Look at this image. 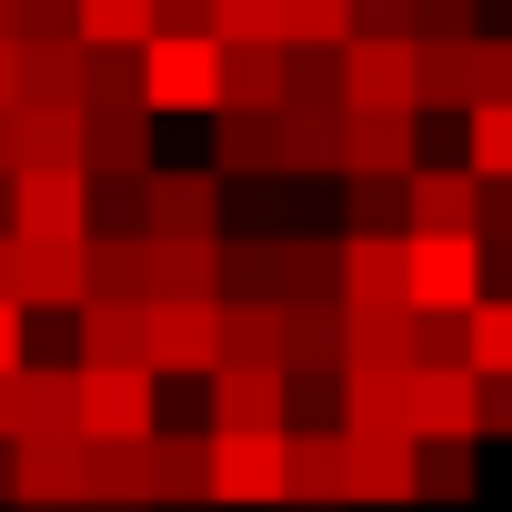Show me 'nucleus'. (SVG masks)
Returning a JSON list of instances; mask_svg holds the SVG:
<instances>
[{"label": "nucleus", "instance_id": "obj_1", "mask_svg": "<svg viewBox=\"0 0 512 512\" xmlns=\"http://www.w3.org/2000/svg\"><path fill=\"white\" fill-rule=\"evenodd\" d=\"M11 241L81 251L91 241V171H11Z\"/></svg>", "mask_w": 512, "mask_h": 512}, {"label": "nucleus", "instance_id": "obj_2", "mask_svg": "<svg viewBox=\"0 0 512 512\" xmlns=\"http://www.w3.org/2000/svg\"><path fill=\"white\" fill-rule=\"evenodd\" d=\"M141 372L151 382H211L221 372V302H151L141 312Z\"/></svg>", "mask_w": 512, "mask_h": 512}, {"label": "nucleus", "instance_id": "obj_3", "mask_svg": "<svg viewBox=\"0 0 512 512\" xmlns=\"http://www.w3.org/2000/svg\"><path fill=\"white\" fill-rule=\"evenodd\" d=\"M91 462H101V442H81V432L11 442V512H91Z\"/></svg>", "mask_w": 512, "mask_h": 512}, {"label": "nucleus", "instance_id": "obj_4", "mask_svg": "<svg viewBox=\"0 0 512 512\" xmlns=\"http://www.w3.org/2000/svg\"><path fill=\"white\" fill-rule=\"evenodd\" d=\"M402 302L422 322H462L482 302V241H402Z\"/></svg>", "mask_w": 512, "mask_h": 512}, {"label": "nucleus", "instance_id": "obj_5", "mask_svg": "<svg viewBox=\"0 0 512 512\" xmlns=\"http://www.w3.org/2000/svg\"><path fill=\"white\" fill-rule=\"evenodd\" d=\"M282 512H352V452L322 422L282 432Z\"/></svg>", "mask_w": 512, "mask_h": 512}, {"label": "nucleus", "instance_id": "obj_6", "mask_svg": "<svg viewBox=\"0 0 512 512\" xmlns=\"http://www.w3.org/2000/svg\"><path fill=\"white\" fill-rule=\"evenodd\" d=\"M141 111H221V41H151L141 51Z\"/></svg>", "mask_w": 512, "mask_h": 512}, {"label": "nucleus", "instance_id": "obj_7", "mask_svg": "<svg viewBox=\"0 0 512 512\" xmlns=\"http://www.w3.org/2000/svg\"><path fill=\"white\" fill-rule=\"evenodd\" d=\"M422 121L412 111H342V181H412Z\"/></svg>", "mask_w": 512, "mask_h": 512}, {"label": "nucleus", "instance_id": "obj_8", "mask_svg": "<svg viewBox=\"0 0 512 512\" xmlns=\"http://www.w3.org/2000/svg\"><path fill=\"white\" fill-rule=\"evenodd\" d=\"M221 231V171H151L141 181V241H211Z\"/></svg>", "mask_w": 512, "mask_h": 512}, {"label": "nucleus", "instance_id": "obj_9", "mask_svg": "<svg viewBox=\"0 0 512 512\" xmlns=\"http://www.w3.org/2000/svg\"><path fill=\"white\" fill-rule=\"evenodd\" d=\"M161 382L151 372H81V442H151Z\"/></svg>", "mask_w": 512, "mask_h": 512}, {"label": "nucleus", "instance_id": "obj_10", "mask_svg": "<svg viewBox=\"0 0 512 512\" xmlns=\"http://www.w3.org/2000/svg\"><path fill=\"white\" fill-rule=\"evenodd\" d=\"M211 502L282 512V432H211Z\"/></svg>", "mask_w": 512, "mask_h": 512}, {"label": "nucleus", "instance_id": "obj_11", "mask_svg": "<svg viewBox=\"0 0 512 512\" xmlns=\"http://www.w3.org/2000/svg\"><path fill=\"white\" fill-rule=\"evenodd\" d=\"M472 201H482L472 171L422 161V171L402 181V241H472Z\"/></svg>", "mask_w": 512, "mask_h": 512}, {"label": "nucleus", "instance_id": "obj_12", "mask_svg": "<svg viewBox=\"0 0 512 512\" xmlns=\"http://www.w3.org/2000/svg\"><path fill=\"white\" fill-rule=\"evenodd\" d=\"M402 432L412 442H482L472 432V372L462 362H422L402 382Z\"/></svg>", "mask_w": 512, "mask_h": 512}, {"label": "nucleus", "instance_id": "obj_13", "mask_svg": "<svg viewBox=\"0 0 512 512\" xmlns=\"http://www.w3.org/2000/svg\"><path fill=\"white\" fill-rule=\"evenodd\" d=\"M141 472H151V512H211V432H151L141 442Z\"/></svg>", "mask_w": 512, "mask_h": 512}, {"label": "nucleus", "instance_id": "obj_14", "mask_svg": "<svg viewBox=\"0 0 512 512\" xmlns=\"http://www.w3.org/2000/svg\"><path fill=\"white\" fill-rule=\"evenodd\" d=\"M342 111H412V41H342Z\"/></svg>", "mask_w": 512, "mask_h": 512}, {"label": "nucleus", "instance_id": "obj_15", "mask_svg": "<svg viewBox=\"0 0 512 512\" xmlns=\"http://www.w3.org/2000/svg\"><path fill=\"white\" fill-rule=\"evenodd\" d=\"M81 171H91V181H141V171H161V161H151V111H141V101L81 111Z\"/></svg>", "mask_w": 512, "mask_h": 512}, {"label": "nucleus", "instance_id": "obj_16", "mask_svg": "<svg viewBox=\"0 0 512 512\" xmlns=\"http://www.w3.org/2000/svg\"><path fill=\"white\" fill-rule=\"evenodd\" d=\"M211 432H292V382L282 372H211Z\"/></svg>", "mask_w": 512, "mask_h": 512}, {"label": "nucleus", "instance_id": "obj_17", "mask_svg": "<svg viewBox=\"0 0 512 512\" xmlns=\"http://www.w3.org/2000/svg\"><path fill=\"white\" fill-rule=\"evenodd\" d=\"M332 262H342V312H412L402 302V241L352 231V241H332Z\"/></svg>", "mask_w": 512, "mask_h": 512}, {"label": "nucleus", "instance_id": "obj_18", "mask_svg": "<svg viewBox=\"0 0 512 512\" xmlns=\"http://www.w3.org/2000/svg\"><path fill=\"white\" fill-rule=\"evenodd\" d=\"M272 151H282V181L292 171H342V101H282Z\"/></svg>", "mask_w": 512, "mask_h": 512}, {"label": "nucleus", "instance_id": "obj_19", "mask_svg": "<svg viewBox=\"0 0 512 512\" xmlns=\"http://www.w3.org/2000/svg\"><path fill=\"white\" fill-rule=\"evenodd\" d=\"M21 442H51V432H81V372L71 362H21Z\"/></svg>", "mask_w": 512, "mask_h": 512}, {"label": "nucleus", "instance_id": "obj_20", "mask_svg": "<svg viewBox=\"0 0 512 512\" xmlns=\"http://www.w3.org/2000/svg\"><path fill=\"white\" fill-rule=\"evenodd\" d=\"M292 101V51H221V111H251V121H272ZM211 111V121H221Z\"/></svg>", "mask_w": 512, "mask_h": 512}, {"label": "nucleus", "instance_id": "obj_21", "mask_svg": "<svg viewBox=\"0 0 512 512\" xmlns=\"http://www.w3.org/2000/svg\"><path fill=\"white\" fill-rule=\"evenodd\" d=\"M151 302H221V231L211 241H151Z\"/></svg>", "mask_w": 512, "mask_h": 512}, {"label": "nucleus", "instance_id": "obj_22", "mask_svg": "<svg viewBox=\"0 0 512 512\" xmlns=\"http://www.w3.org/2000/svg\"><path fill=\"white\" fill-rule=\"evenodd\" d=\"M472 41H412V111H472Z\"/></svg>", "mask_w": 512, "mask_h": 512}, {"label": "nucleus", "instance_id": "obj_23", "mask_svg": "<svg viewBox=\"0 0 512 512\" xmlns=\"http://www.w3.org/2000/svg\"><path fill=\"white\" fill-rule=\"evenodd\" d=\"M71 372H141V312H121V302H81Z\"/></svg>", "mask_w": 512, "mask_h": 512}, {"label": "nucleus", "instance_id": "obj_24", "mask_svg": "<svg viewBox=\"0 0 512 512\" xmlns=\"http://www.w3.org/2000/svg\"><path fill=\"white\" fill-rule=\"evenodd\" d=\"M11 151H21V171H81V111L21 101V111H11Z\"/></svg>", "mask_w": 512, "mask_h": 512}, {"label": "nucleus", "instance_id": "obj_25", "mask_svg": "<svg viewBox=\"0 0 512 512\" xmlns=\"http://www.w3.org/2000/svg\"><path fill=\"white\" fill-rule=\"evenodd\" d=\"M352 452V502H412V442L402 432H372V442H342Z\"/></svg>", "mask_w": 512, "mask_h": 512}, {"label": "nucleus", "instance_id": "obj_26", "mask_svg": "<svg viewBox=\"0 0 512 512\" xmlns=\"http://www.w3.org/2000/svg\"><path fill=\"white\" fill-rule=\"evenodd\" d=\"M221 362L282 372V302H221Z\"/></svg>", "mask_w": 512, "mask_h": 512}, {"label": "nucleus", "instance_id": "obj_27", "mask_svg": "<svg viewBox=\"0 0 512 512\" xmlns=\"http://www.w3.org/2000/svg\"><path fill=\"white\" fill-rule=\"evenodd\" d=\"M81 51H151V0H71Z\"/></svg>", "mask_w": 512, "mask_h": 512}, {"label": "nucleus", "instance_id": "obj_28", "mask_svg": "<svg viewBox=\"0 0 512 512\" xmlns=\"http://www.w3.org/2000/svg\"><path fill=\"white\" fill-rule=\"evenodd\" d=\"M81 41H41V51H21V101H41V111H81Z\"/></svg>", "mask_w": 512, "mask_h": 512}, {"label": "nucleus", "instance_id": "obj_29", "mask_svg": "<svg viewBox=\"0 0 512 512\" xmlns=\"http://www.w3.org/2000/svg\"><path fill=\"white\" fill-rule=\"evenodd\" d=\"M462 372H472V382H502V372H512V302L482 292V302L462 312Z\"/></svg>", "mask_w": 512, "mask_h": 512}, {"label": "nucleus", "instance_id": "obj_30", "mask_svg": "<svg viewBox=\"0 0 512 512\" xmlns=\"http://www.w3.org/2000/svg\"><path fill=\"white\" fill-rule=\"evenodd\" d=\"M412 502H472V442H412Z\"/></svg>", "mask_w": 512, "mask_h": 512}, {"label": "nucleus", "instance_id": "obj_31", "mask_svg": "<svg viewBox=\"0 0 512 512\" xmlns=\"http://www.w3.org/2000/svg\"><path fill=\"white\" fill-rule=\"evenodd\" d=\"M211 171H282V151H272V121L221 111V121H211Z\"/></svg>", "mask_w": 512, "mask_h": 512}, {"label": "nucleus", "instance_id": "obj_32", "mask_svg": "<svg viewBox=\"0 0 512 512\" xmlns=\"http://www.w3.org/2000/svg\"><path fill=\"white\" fill-rule=\"evenodd\" d=\"M221 51H282V0H211Z\"/></svg>", "mask_w": 512, "mask_h": 512}, {"label": "nucleus", "instance_id": "obj_33", "mask_svg": "<svg viewBox=\"0 0 512 512\" xmlns=\"http://www.w3.org/2000/svg\"><path fill=\"white\" fill-rule=\"evenodd\" d=\"M462 141H472V181H512V101H482V111H462Z\"/></svg>", "mask_w": 512, "mask_h": 512}, {"label": "nucleus", "instance_id": "obj_34", "mask_svg": "<svg viewBox=\"0 0 512 512\" xmlns=\"http://www.w3.org/2000/svg\"><path fill=\"white\" fill-rule=\"evenodd\" d=\"M352 0H282V51H342Z\"/></svg>", "mask_w": 512, "mask_h": 512}, {"label": "nucleus", "instance_id": "obj_35", "mask_svg": "<svg viewBox=\"0 0 512 512\" xmlns=\"http://www.w3.org/2000/svg\"><path fill=\"white\" fill-rule=\"evenodd\" d=\"M412 41H482V0H412Z\"/></svg>", "mask_w": 512, "mask_h": 512}, {"label": "nucleus", "instance_id": "obj_36", "mask_svg": "<svg viewBox=\"0 0 512 512\" xmlns=\"http://www.w3.org/2000/svg\"><path fill=\"white\" fill-rule=\"evenodd\" d=\"M342 191H352V231L402 241V181H342Z\"/></svg>", "mask_w": 512, "mask_h": 512}, {"label": "nucleus", "instance_id": "obj_37", "mask_svg": "<svg viewBox=\"0 0 512 512\" xmlns=\"http://www.w3.org/2000/svg\"><path fill=\"white\" fill-rule=\"evenodd\" d=\"M292 101H342V51H292Z\"/></svg>", "mask_w": 512, "mask_h": 512}, {"label": "nucleus", "instance_id": "obj_38", "mask_svg": "<svg viewBox=\"0 0 512 512\" xmlns=\"http://www.w3.org/2000/svg\"><path fill=\"white\" fill-rule=\"evenodd\" d=\"M472 241H482V251H512V181H482V201H472Z\"/></svg>", "mask_w": 512, "mask_h": 512}, {"label": "nucleus", "instance_id": "obj_39", "mask_svg": "<svg viewBox=\"0 0 512 512\" xmlns=\"http://www.w3.org/2000/svg\"><path fill=\"white\" fill-rule=\"evenodd\" d=\"M151 41H211V0H151Z\"/></svg>", "mask_w": 512, "mask_h": 512}, {"label": "nucleus", "instance_id": "obj_40", "mask_svg": "<svg viewBox=\"0 0 512 512\" xmlns=\"http://www.w3.org/2000/svg\"><path fill=\"white\" fill-rule=\"evenodd\" d=\"M352 41H412V0H352Z\"/></svg>", "mask_w": 512, "mask_h": 512}, {"label": "nucleus", "instance_id": "obj_41", "mask_svg": "<svg viewBox=\"0 0 512 512\" xmlns=\"http://www.w3.org/2000/svg\"><path fill=\"white\" fill-rule=\"evenodd\" d=\"M11 41H21V51H41V41H71V0H21Z\"/></svg>", "mask_w": 512, "mask_h": 512}, {"label": "nucleus", "instance_id": "obj_42", "mask_svg": "<svg viewBox=\"0 0 512 512\" xmlns=\"http://www.w3.org/2000/svg\"><path fill=\"white\" fill-rule=\"evenodd\" d=\"M472 91L482 101H512V41H472ZM472 101V111H482Z\"/></svg>", "mask_w": 512, "mask_h": 512}, {"label": "nucleus", "instance_id": "obj_43", "mask_svg": "<svg viewBox=\"0 0 512 512\" xmlns=\"http://www.w3.org/2000/svg\"><path fill=\"white\" fill-rule=\"evenodd\" d=\"M422 362H462V322H422L412 312V372Z\"/></svg>", "mask_w": 512, "mask_h": 512}, {"label": "nucleus", "instance_id": "obj_44", "mask_svg": "<svg viewBox=\"0 0 512 512\" xmlns=\"http://www.w3.org/2000/svg\"><path fill=\"white\" fill-rule=\"evenodd\" d=\"M472 432H502L512 442V372L502 382H472Z\"/></svg>", "mask_w": 512, "mask_h": 512}, {"label": "nucleus", "instance_id": "obj_45", "mask_svg": "<svg viewBox=\"0 0 512 512\" xmlns=\"http://www.w3.org/2000/svg\"><path fill=\"white\" fill-rule=\"evenodd\" d=\"M21 362H31V322H21V312H11V302H0V382H11V372H21Z\"/></svg>", "mask_w": 512, "mask_h": 512}, {"label": "nucleus", "instance_id": "obj_46", "mask_svg": "<svg viewBox=\"0 0 512 512\" xmlns=\"http://www.w3.org/2000/svg\"><path fill=\"white\" fill-rule=\"evenodd\" d=\"M0 111H21V41H0Z\"/></svg>", "mask_w": 512, "mask_h": 512}, {"label": "nucleus", "instance_id": "obj_47", "mask_svg": "<svg viewBox=\"0 0 512 512\" xmlns=\"http://www.w3.org/2000/svg\"><path fill=\"white\" fill-rule=\"evenodd\" d=\"M11 382H21V372H11ZM11 382H0V442H21V392H11Z\"/></svg>", "mask_w": 512, "mask_h": 512}, {"label": "nucleus", "instance_id": "obj_48", "mask_svg": "<svg viewBox=\"0 0 512 512\" xmlns=\"http://www.w3.org/2000/svg\"><path fill=\"white\" fill-rule=\"evenodd\" d=\"M21 171V151H11V111H0V181H11Z\"/></svg>", "mask_w": 512, "mask_h": 512}, {"label": "nucleus", "instance_id": "obj_49", "mask_svg": "<svg viewBox=\"0 0 512 512\" xmlns=\"http://www.w3.org/2000/svg\"><path fill=\"white\" fill-rule=\"evenodd\" d=\"M0 512H11V442H0Z\"/></svg>", "mask_w": 512, "mask_h": 512}, {"label": "nucleus", "instance_id": "obj_50", "mask_svg": "<svg viewBox=\"0 0 512 512\" xmlns=\"http://www.w3.org/2000/svg\"><path fill=\"white\" fill-rule=\"evenodd\" d=\"M11 21H21V0H0V41H11Z\"/></svg>", "mask_w": 512, "mask_h": 512}, {"label": "nucleus", "instance_id": "obj_51", "mask_svg": "<svg viewBox=\"0 0 512 512\" xmlns=\"http://www.w3.org/2000/svg\"><path fill=\"white\" fill-rule=\"evenodd\" d=\"M0 241H11V181H0Z\"/></svg>", "mask_w": 512, "mask_h": 512}]
</instances>
